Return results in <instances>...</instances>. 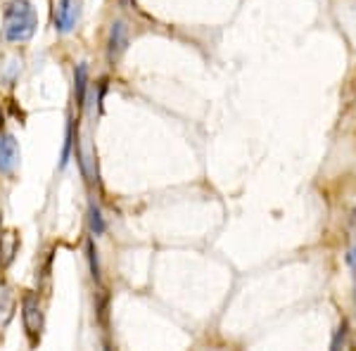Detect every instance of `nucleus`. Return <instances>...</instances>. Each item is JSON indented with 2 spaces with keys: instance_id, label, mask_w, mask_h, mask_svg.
<instances>
[{
  "instance_id": "obj_1",
  "label": "nucleus",
  "mask_w": 356,
  "mask_h": 351,
  "mask_svg": "<svg viewBox=\"0 0 356 351\" xmlns=\"http://www.w3.org/2000/svg\"><path fill=\"white\" fill-rule=\"evenodd\" d=\"M38 26V15L29 0H10L5 8L3 36L10 43H24L33 36Z\"/></svg>"
},
{
  "instance_id": "obj_2",
  "label": "nucleus",
  "mask_w": 356,
  "mask_h": 351,
  "mask_svg": "<svg viewBox=\"0 0 356 351\" xmlns=\"http://www.w3.org/2000/svg\"><path fill=\"white\" fill-rule=\"evenodd\" d=\"M22 320H24L29 342L38 344L43 332V307H41V299H38V295H33V292H26L22 297Z\"/></svg>"
},
{
  "instance_id": "obj_3",
  "label": "nucleus",
  "mask_w": 356,
  "mask_h": 351,
  "mask_svg": "<svg viewBox=\"0 0 356 351\" xmlns=\"http://www.w3.org/2000/svg\"><path fill=\"white\" fill-rule=\"evenodd\" d=\"M17 164H19V145L13 133L0 131V174H15Z\"/></svg>"
},
{
  "instance_id": "obj_4",
  "label": "nucleus",
  "mask_w": 356,
  "mask_h": 351,
  "mask_svg": "<svg viewBox=\"0 0 356 351\" xmlns=\"http://www.w3.org/2000/svg\"><path fill=\"white\" fill-rule=\"evenodd\" d=\"M126 48H129V28H126L124 22H114L110 28V43H107V55H110L112 65L122 60Z\"/></svg>"
},
{
  "instance_id": "obj_5",
  "label": "nucleus",
  "mask_w": 356,
  "mask_h": 351,
  "mask_svg": "<svg viewBox=\"0 0 356 351\" xmlns=\"http://www.w3.org/2000/svg\"><path fill=\"white\" fill-rule=\"evenodd\" d=\"M79 19V3L76 0H60L55 10V28L60 33H69L76 26Z\"/></svg>"
},
{
  "instance_id": "obj_6",
  "label": "nucleus",
  "mask_w": 356,
  "mask_h": 351,
  "mask_svg": "<svg viewBox=\"0 0 356 351\" xmlns=\"http://www.w3.org/2000/svg\"><path fill=\"white\" fill-rule=\"evenodd\" d=\"M17 252H19V235H17L15 230L0 233V263H3V266H10Z\"/></svg>"
},
{
  "instance_id": "obj_7",
  "label": "nucleus",
  "mask_w": 356,
  "mask_h": 351,
  "mask_svg": "<svg viewBox=\"0 0 356 351\" xmlns=\"http://www.w3.org/2000/svg\"><path fill=\"white\" fill-rule=\"evenodd\" d=\"M15 316V295L8 283H0V330L8 327Z\"/></svg>"
},
{
  "instance_id": "obj_8",
  "label": "nucleus",
  "mask_w": 356,
  "mask_h": 351,
  "mask_svg": "<svg viewBox=\"0 0 356 351\" xmlns=\"http://www.w3.org/2000/svg\"><path fill=\"white\" fill-rule=\"evenodd\" d=\"M86 85H88V67L79 65L76 72H74V90H76V105L83 107L86 100Z\"/></svg>"
},
{
  "instance_id": "obj_9",
  "label": "nucleus",
  "mask_w": 356,
  "mask_h": 351,
  "mask_svg": "<svg viewBox=\"0 0 356 351\" xmlns=\"http://www.w3.org/2000/svg\"><path fill=\"white\" fill-rule=\"evenodd\" d=\"M90 230H93L95 235H100L102 230H105V221H102V214H100V209L90 202Z\"/></svg>"
},
{
  "instance_id": "obj_10",
  "label": "nucleus",
  "mask_w": 356,
  "mask_h": 351,
  "mask_svg": "<svg viewBox=\"0 0 356 351\" xmlns=\"http://www.w3.org/2000/svg\"><path fill=\"white\" fill-rule=\"evenodd\" d=\"M65 149H62V159H60V166H67V162H69V152H72V145H74V124H69L67 126V138H65Z\"/></svg>"
},
{
  "instance_id": "obj_11",
  "label": "nucleus",
  "mask_w": 356,
  "mask_h": 351,
  "mask_svg": "<svg viewBox=\"0 0 356 351\" xmlns=\"http://www.w3.org/2000/svg\"><path fill=\"white\" fill-rule=\"evenodd\" d=\"M347 330H349V323L342 320L340 330H337V335L332 337V342H330V349H340V344H344V339H347Z\"/></svg>"
},
{
  "instance_id": "obj_12",
  "label": "nucleus",
  "mask_w": 356,
  "mask_h": 351,
  "mask_svg": "<svg viewBox=\"0 0 356 351\" xmlns=\"http://www.w3.org/2000/svg\"><path fill=\"white\" fill-rule=\"evenodd\" d=\"M88 259H90V273H93L95 280H100V266H97V252L93 243H88Z\"/></svg>"
},
{
  "instance_id": "obj_13",
  "label": "nucleus",
  "mask_w": 356,
  "mask_h": 351,
  "mask_svg": "<svg viewBox=\"0 0 356 351\" xmlns=\"http://www.w3.org/2000/svg\"><path fill=\"white\" fill-rule=\"evenodd\" d=\"M347 263L352 266V270H354V280H356V247H352L349 250V254H347Z\"/></svg>"
},
{
  "instance_id": "obj_14",
  "label": "nucleus",
  "mask_w": 356,
  "mask_h": 351,
  "mask_svg": "<svg viewBox=\"0 0 356 351\" xmlns=\"http://www.w3.org/2000/svg\"><path fill=\"white\" fill-rule=\"evenodd\" d=\"M352 218H354V228H356V209H354V214H352Z\"/></svg>"
},
{
  "instance_id": "obj_15",
  "label": "nucleus",
  "mask_w": 356,
  "mask_h": 351,
  "mask_svg": "<svg viewBox=\"0 0 356 351\" xmlns=\"http://www.w3.org/2000/svg\"><path fill=\"white\" fill-rule=\"evenodd\" d=\"M122 3H124V5H129V3H131V0H122Z\"/></svg>"
},
{
  "instance_id": "obj_16",
  "label": "nucleus",
  "mask_w": 356,
  "mask_h": 351,
  "mask_svg": "<svg viewBox=\"0 0 356 351\" xmlns=\"http://www.w3.org/2000/svg\"><path fill=\"white\" fill-rule=\"evenodd\" d=\"M0 223H3V216H0Z\"/></svg>"
}]
</instances>
